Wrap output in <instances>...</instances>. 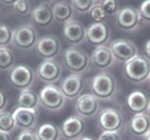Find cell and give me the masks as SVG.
Returning a JSON list of instances; mask_svg holds the SVG:
<instances>
[{"mask_svg": "<svg viewBox=\"0 0 150 140\" xmlns=\"http://www.w3.org/2000/svg\"><path fill=\"white\" fill-rule=\"evenodd\" d=\"M39 102L49 112H60L66 104V97L56 85H45L38 93Z\"/></svg>", "mask_w": 150, "mask_h": 140, "instance_id": "277c9868", "label": "cell"}, {"mask_svg": "<svg viewBox=\"0 0 150 140\" xmlns=\"http://www.w3.org/2000/svg\"><path fill=\"white\" fill-rule=\"evenodd\" d=\"M64 64L73 74L80 75L89 69L91 56L78 47H69L64 52Z\"/></svg>", "mask_w": 150, "mask_h": 140, "instance_id": "3957f363", "label": "cell"}, {"mask_svg": "<svg viewBox=\"0 0 150 140\" xmlns=\"http://www.w3.org/2000/svg\"><path fill=\"white\" fill-rule=\"evenodd\" d=\"M0 20H1V11H0Z\"/></svg>", "mask_w": 150, "mask_h": 140, "instance_id": "b9f144b4", "label": "cell"}, {"mask_svg": "<svg viewBox=\"0 0 150 140\" xmlns=\"http://www.w3.org/2000/svg\"><path fill=\"white\" fill-rule=\"evenodd\" d=\"M97 123L102 131L119 132L123 127V116L115 108H105L100 110Z\"/></svg>", "mask_w": 150, "mask_h": 140, "instance_id": "8992f818", "label": "cell"}, {"mask_svg": "<svg viewBox=\"0 0 150 140\" xmlns=\"http://www.w3.org/2000/svg\"><path fill=\"white\" fill-rule=\"evenodd\" d=\"M97 140H122L120 134L115 131H102Z\"/></svg>", "mask_w": 150, "mask_h": 140, "instance_id": "d6a6232c", "label": "cell"}, {"mask_svg": "<svg viewBox=\"0 0 150 140\" xmlns=\"http://www.w3.org/2000/svg\"><path fill=\"white\" fill-rule=\"evenodd\" d=\"M124 75L131 83L135 85L148 80L150 75V61L145 56L137 55L124 64Z\"/></svg>", "mask_w": 150, "mask_h": 140, "instance_id": "7a4b0ae2", "label": "cell"}, {"mask_svg": "<svg viewBox=\"0 0 150 140\" xmlns=\"http://www.w3.org/2000/svg\"><path fill=\"white\" fill-rule=\"evenodd\" d=\"M34 78H35V73H34L33 68L29 65H16L13 69L9 73V83L12 87L17 90H29L31 88L34 83Z\"/></svg>", "mask_w": 150, "mask_h": 140, "instance_id": "5b68a950", "label": "cell"}, {"mask_svg": "<svg viewBox=\"0 0 150 140\" xmlns=\"http://www.w3.org/2000/svg\"><path fill=\"white\" fill-rule=\"evenodd\" d=\"M148 113H149V116H150V105H149V109H148Z\"/></svg>", "mask_w": 150, "mask_h": 140, "instance_id": "60d3db41", "label": "cell"}, {"mask_svg": "<svg viewBox=\"0 0 150 140\" xmlns=\"http://www.w3.org/2000/svg\"><path fill=\"white\" fill-rule=\"evenodd\" d=\"M75 112L80 118H92L100 113V100L92 93H82L75 100Z\"/></svg>", "mask_w": 150, "mask_h": 140, "instance_id": "8fae6325", "label": "cell"}, {"mask_svg": "<svg viewBox=\"0 0 150 140\" xmlns=\"http://www.w3.org/2000/svg\"><path fill=\"white\" fill-rule=\"evenodd\" d=\"M89 87L92 95L98 100H111L117 93V80L109 73H100L92 77Z\"/></svg>", "mask_w": 150, "mask_h": 140, "instance_id": "6da1fadb", "label": "cell"}, {"mask_svg": "<svg viewBox=\"0 0 150 140\" xmlns=\"http://www.w3.org/2000/svg\"><path fill=\"white\" fill-rule=\"evenodd\" d=\"M86 31L87 29L84 27L82 22L76 20H73L70 22L64 25L62 29V35H64L65 42H67L71 47H76L86 40Z\"/></svg>", "mask_w": 150, "mask_h": 140, "instance_id": "5bb4252c", "label": "cell"}, {"mask_svg": "<svg viewBox=\"0 0 150 140\" xmlns=\"http://www.w3.org/2000/svg\"><path fill=\"white\" fill-rule=\"evenodd\" d=\"M144 140H150V131H149L148 134H146L145 136H144Z\"/></svg>", "mask_w": 150, "mask_h": 140, "instance_id": "ab89813d", "label": "cell"}, {"mask_svg": "<svg viewBox=\"0 0 150 140\" xmlns=\"http://www.w3.org/2000/svg\"><path fill=\"white\" fill-rule=\"evenodd\" d=\"M0 140H12L11 134L5 132V131H1V130H0Z\"/></svg>", "mask_w": 150, "mask_h": 140, "instance_id": "8d00e7d4", "label": "cell"}, {"mask_svg": "<svg viewBox=\"0 0 150 140\" xmlns=\"http://www.w3.org/2000/svg\"><path fill=\"white\" fill-rule=\"evenodd\" d=\"M83 88L84 80L82 75H78V74H70L65 79H62L60 83V90L69 100H76L82 95Z\"/></svg>", "mask_w": 150, "mask_h": 140, "instance_id": "9a60e30c", "label": "cell"}, {"mask_svg": "<svg viewBox=\"0 0 150 140\" xmlns=\"http://www.w3.org/2000/svg\"><path fill=\"white\" fill-rule=\"evenodd\" d=\"M36 55L43 60H54V57L61 51V42L57 36L45 35L39 38L35 45Z\"/></svg>", "mask_w": 150, "mask_h": 140, "instance_id": "9c48e42d", "label": "cell"}, {"mask_svg": "<svg viewBox=\"0 0 150 140\" xmlns=\"http://www.w3.org/2000/svg\"><path fill=\"white\" fill-rule=\"evenodd\" d=\"M16 3V0H1V4L4 5H11V7H13Z\"/></svg>", "mask_w": 150, "mask_h": 140, "instance_id": "74e56055", "label": "cell"}, {"mask_svg": "<svg viewBox=\"0 0 150 140\" xmlns=\"http://www.w3.org/2000/svg\"><path fill=\"white\" fill-rule=\"evenodd\" d=\"M14 68V55L9 47L0 48V70H12Z\"/></svg>", "mask_w": 150, "mask_h": 140, "instance_id": "d4e9b609", "label": "cell"}, {"mask_svg": "<svg viewBox=\"0 0 150 140\" xmlns=\"http://www.w3.org/2000/svg\"><path fill=\"white\" fill-rule=\"evenodd\" d=\"M38 40H39L38 33L35 27H33L31 25H21V26L14 29L13 44L22 51L34 48L36 45Z\"/></svg>", "mask_w": 150, "mask_h": 140, "instance_id": "52a82bcc", "label": "cell"}, {"mask_svg": "<svg viewBox=\"0 0 150 140\" xmlns=\"http://www.w3.org/2000/svg\"><path fill=\"white\" fill-rule=\"evenodd\" d=\"M139 13L141 20L146 21V22H150V0H146L144 1L139 8Z\"/></svg>", "mask_w": 150, "mask_h": 140, "instance_id": "1f68e13d", "label": "cell"}, {"mask_svg": "<svg viewBox=\"0 0 150 140\" xmlns=\"http://www.w3.org/2000/svg\"><path fill=\"white\" fill-rule=\"evenodd\" d=\"M16 121L12 112H1L0 113V130L12 134L16 130Z\"/></svg>", "mask_w": 150, "mask_h": 140, "instance_id": "484cf974", "label": "cell"}, {"mask_svg": "<svg viewBox=\"0 0 150 140\" xmlns=\"http://www.w3.org/2000/svg\"><path fill=\"white\" fill-rule=\"evenodd\" d=\"M78 140H95V139L91 138V136H82V138L78 139Z\"/></svg>", "mask_w": 150, "mask_h": 140, "instance_id": "f35d334b", "label": "cell"}, {"mask_svg": "<svg viewBox=\"0 0 150 140\" xmlns=\"http://www.w3.org/2000/svg\"><path fill=\"white\" fill-rule=\"evenodd\" d=\"M18 107L25 108V109H38L40 105L39 102V96L36 92H34V90H23L21 91L20 96H18Z\"/></svg>", "mask_w": 150, "mask_h": 140, "instance_id": "cb8c5ba5", "label": "cell"}, {"mask_svg": "<svg viewBox=\"0 0 150 140\" xmlns=\"http://www.w3.org/2000/svg\"><path fill=\"white\" fill-rule=\"evenodd\" d=\"M89 17L92 18V21H95V23H98V22H104L105 18L108 17V14L105 13L104 8L101 5V1H96V4L92 7L89 12Z\"/></svg>", "mask_w": 150, "mask_h": 140, "instance_id": "f1b7e54d", "label": "cell"}, {"mask_svg": "<svg viewBox=\"0 0 150 140\" xmlns=\"http://www.w3.org/2000/svg\"><path fill=\"white\" fill-rule=\"evenodd\" d=\"M101 5L108 16H111L115 13L118 14V12H119V7H118V3L115 0H102Z\"/></svg>", "mask_w": 150, "mask_h": 140, "instance_id": "4dcf8cb0", "label": "cell"}, {"mask_svg": "<svg viewBox=\"0 0 150 140\" xmlns=\"http://www.w3.org/2000/svg\"><path fill=\"white\" fill-rule=\"evenodd\" d=\"M38 140H60L62 136L60 127H57L54 123L47 122L38 127L35 131Z\"/></svg>", "mask_w": 150, "mask_h": 140, "instance_id": "603a6c76", "label": "cell"}, {"mask_svg": "<svg viewBox=\"0 0 150 140\" xmlns=\"http://www.w3.org/2000/svg\"><path fill=\"white\" fill-rule=\"evenodd\" d=\"M112 56H114L115 60L124 62L132 60L133 57H136L139 55L137 51V47L133 44L131 40L128 39H115L111 42V44L109 45Z\"/></svg>", "mask_w": 150, "mask_h": 140, "instance_id": "30bf717a", "label": "cell"}, {"mask_svg": "<svg viewBox=\"0 0 150 140\" xmlns=\"http://www.w3.org/2000/svg\"><path fill=\"white\" fill-rule=\"evenodd\" d=\"M13 11L18 16H27V14H31V5L29 1H26V0H16L14 5L13 7Z\"/></svg>", "mask_w": 150, "mask_h": 140, "instance_id": "f546056e", "label": "cell"}, {"mask_svg": "<svg viewBox=\"0 0 150 140\" xmlns=\"http://www.w3.org/2000/svg\"><path fill=\"white\" fill-rule=\"evenodd\" d=\"M115 58L108 45L96 47L91 53V62L100 70H106L114 64Z\"/></svg>", "mask_w": 150, "mask_h": 140, "instance_id": "d6986e66", "label": "cell"}, {"mask_svg": "<svg viewBox=\"0 0 150 140\" xmlns=\"http://www.w3.org/2000/svg\"><path fill=\"white\" fill-rule=\"evenodd\" d=\"M86 39L89 44L95 47H102L110 40V29L105 22H93L87 27Z\"/></svg>", "mask_w": 150, "mask_h": 140, "instance_id": "4fadbf2b", "label": "cell"}, {"mask_svg": "<svg viewBox=\"0 0 150 140\" xmlns=\"http://www.w3.org/2000/svg\"><path fill=\"white\" fill-rule=\"evenodd\" d=\"M52 12H53L54 20L58 21V22L67 23L70 21H73L74 9L71 7V3H66V1L56 3L52 7Z\"/></svg>", "mask_w": 150, "mask_h": 140, "instance_id": "44dd1931", "label": "cell"}, {"mask_svg": "<svg viewBox=\"0 0 150 140\" xmlns=\"http://www.w3.org/2000/svg\"><path fill=\"white\" fill-rule=\"evenodd\" d=\"M95 4V0H73L71 1V7L78 13H89Z\"/></svg>", "mask_w": 150, "mask_h": 140, "instance_id": "83f0119b", "label": "cell"}, {"mask_svg": "<svg viewBox=\"0 0 150 140\" xmlns=\"http://www.w3.org/2000/svg\"><path fill=\"white\" fill-rule=\"evenodd\" d=\"M144 49H145V57L150 61V39L145 43V47H144Z\"/></svg>", "mask_w": 150, "mask_h": 140, "instance_id": "d590c367", "label": "cell"}, {"mask_svg": "<svg viewBox=\"0 0 150 140\" xmlns=\"http://www.w3.org/2000/svg\"><path fill=\"white\" fill-rule=\"evenodd\" d=\"M54 17H53L52 8L48 4H39L31 11V21L39 27H48L51 26Z\"/></svg>", "mask_w": 150, "mask_h": 140, "instance_id": "ffe728a7", "label": "cell"}, {"mask_svg": "<svg viewBox=\"0 0 150 140\" xmlns=\"http://www.w3.org/2000/svg\"><path fill=\"white\" fill-rule=\"evenodd\" d=\"M140 21H141V17H140L139 9H136L133 7L120 8L117 14L118 27L126 31H132V30L139 29Z\"/></svg>", "mask_w": 150, "mask_h": 140, "instance_id": "7c38bea8", "label": "cell"}, {"mask_svg": "<svg viewBox=\"0 0 150 140\" xmlns=\"http://www.w3.org/2000/svg\"><path fill=\"white\" fill-rule=\"evenodd\" d=\"M61 134L66 140H78L82 138L86 130L83 118L78 116H71L66 118L61 124Z\"/></svg>", "mask_w": 150, "mask_h": 140, "instance_id": "2e32d148", "label": "cell"}, {"mask_svg": "<svg viewBox=\"0 0 150 140\" xmlns=\"http://www.w3.org/2000/svg\"><path fill=\"white\" fill-rule=\"evenodd\" d=\"M16 140H38V138L35 131H33V130H22L18 134Z\"/></svg>", "mask_w": 150, "mask_h": 140, "instance_id": "836d02e7", "label": "cell"}, {"mask_svg": "<svg viewBox=\"0 0 150 140\" xmlns=\"http://www.w3.org/2000/svg\"><path fill=\"white\" fill-rule=\"evenodd\" d=\"M7 105H8V97H7V95H5L3 91H0V113L5 110Z\"/></svg>", "mask_w": 150, "mask_h": 140, "instance_id": "e575fe53", "label": "cell"}, {"mask_svg": "<svg viewBox=\"0 0 150 140\" xmlns=\"http://www.w3.org/2000/svg\"><path fill=\"white\" fill-rule=\"evenodd\" d=\"M148 80H149V83H150V75H149V79Z\"/></svg>", "mask_w": 150, "mask_h": 140, "instance_id": "7bdbcfd3", "label": "cell"}, {"mask_svg": "<svg viewBox=\"0 0 150 140\" xmlns=\"http://www.w3.org/2000/svg\"><path fill=\"white\" fill-rule=\"evenodd\" d=\"M129 129L135 135L145 136L150 131V118L146 114H135L129 121Z\"/></svg>", "mask_w": 150, "mask_h": 140, "instance_id": "7402d4cb", "label": "cell"}, {"mask_svg": "<svg viewBox=\"0 0 150 140\" xmlns=\"http://www.w3.org/2000/svg\"><path fill=\"white\" fill-rule=\"evenodd\" d=\"M36 77L47 85H54L61 79L62 68L56 60H43L35 70Z\"/></svg>", "mask_w": 150, "mask_h": 140, "instance_id": "ba28073f", "label": "cell"}, {"mask_svg": "<svg viewBox=\"0 0 150 140\" xmlns=\"http://www.w3.org/2000/svg\"><path fill=\"white\" fill-rule=\"evenodd\" d=\"M13 33L14 30L8 25L0 23V48L8 47L11 43H13Z\"/></svg>", "mask_w": 150, "mask_h": 140, "instance_id": "4316f807", "label": "cell"}, {"mask_svg": "<svg viewBox=\"0 0 150 140\" xmlns=\"http://www.w3.org/2000/svg\"><path fill=\"white\" fill-rule=\"evenodd\" d=\"M12 113H13V118L16 121V126L21 129V131L35 129L38 119V109H25L18 107Z\"/></svg>", "mask_w": 150, "mask_h": 140, "instance_id": "e0dca14e", "label": "cell"}, {"mask_svg": "<svg viewBox=\"0 0 150 140\" xmlns=\"http://www.w3.org/2000/svg\"><path fill=\"white\" fill-rule=\"evenodd\" d=\"M127 108L133 114H146L150 105V99L142 91L135 90L127 96Z\"/></svg>", "mask_w": 150, "mask_h": 140, "instance_id": "ac0fdd59", "label": "cell"}]
</instances>
